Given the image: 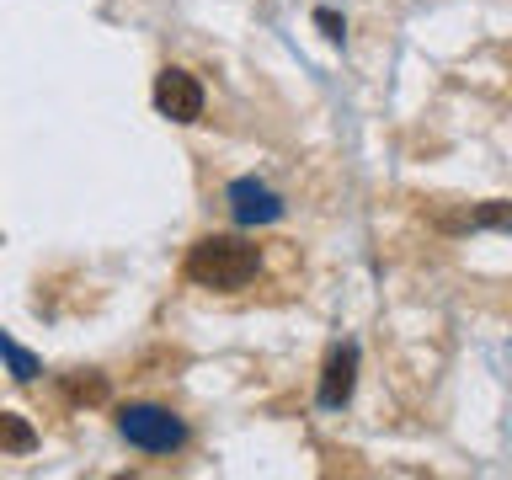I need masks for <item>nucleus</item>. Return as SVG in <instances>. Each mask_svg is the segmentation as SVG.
<instances>
[{"mask_svg": "<svg viewBox=\"0 0 512 480\" xmlns=\"http://www.w3.org/2000/svg\"><path fill=\"white\" fill-rule=\"evenodd\" d=\"M315 27L326 32V38H336V43H342V32H347V27H342V16H336L331 6H320V11H315Z\"/></svg>", "mask_w": 512, "mask_h": 480, "instance_id": "obj_9", "label": "nucleus"}, {"mask_svg": "<svg viewBox=\"0 0 512 480\" xmlns=\"http://www.w3.org/2000/svg\"><path fill=\"white\" fill-rule=\"evenodd\" d=\"M155 112H160V118H171V123H198L203 118V86H198V75L166 64V70L155 75Z\"/></svg>", "mask_w": 512, "mask_h": 480, "instance_id": "obj_3", "label": "nucleus"}, {"mask_svg": "<svg viewBox=\"0 0 512 480\" xmlns=\"http://www.w3.org/2000/svg\"><path fill=\"white\" fill-rule=\"evenodd\" d=\"M0 448H11V454H32V448H38V432H32L27 416L0 411Z\"/></svg>", "mask_w": 512, "mask_h": 480, "instance_id": "obj_6", "label": "nucleus"}, {"mask_svg": "<svg viewBox=\"0 0 512 480\" xmlns=\"http://www.w3.org/2000/svg\"><path fill=\"white\" fill-rule=\"evenodd\" d=\"M256 267H262V251L251 246V240L240 235H203L198 246L187 251L182 272L198 288H219V294H230V288H246L256 278Z\"/></svg>", "mask_w": 512, "mask_h": 480, "instance_id": "obj_1", "label": "nucleus"}, {"mask_svg": "<svg viewBox=\"0 0 512 480\" xmlns=\"http://www.w3.org/2000/svg\"><path fill=\"white\" fill-rule=\"evenodd\" d=\"M0 358H6V368H11V374H16V379H22V384H32V379H38V374H43V363H38V358H32V352H27V347H16V342H11V336H6V331H0Z\"/></svg>", "mask_w": 512, "mask_h": 480, "instance_id": "obj_7", "label": "nucleus"}, {"mask_svg": "<svg viewBox=\"0 0 512 480\" xmlns=\"http://www.w3.org/2000/svg\"><path fill=\"white\" fill-rule=\"evenodd\" d=\"M352 384H358V347L342 342L326 358V374H320V390H315L320 411H342L347 400H352Z\"/></svg>", "mask_w": 512, "mask_h": 480, "instance_id": "obj_5", "label": "nucleus"}, {"mask_svg": "<svg viewBox=\"0 0 512 480\" xmlns=\"http://www.w3.org/2000/svg\"><path fill=\"white\" fill-rule=\"evenodd\" d=\"M70 390H75L80 400H107V384H102V379H75Z\"/></svg>", "mask_w": 512, "mask_h": 480, "instance_id": "obj_10", "label": "nucleus"}, {"mask_svg": "<svg viewBox=\"0 0 512 480\" xmlns=\"http://www.w3.org/2000/svg\"><path fill=\"white\" fill-rule=\"evenodd\" d=\"M230 214L246 230L251 224H272V219H283V198L267 182H256V176H240V182H230Z\"/></svg>", "mask_w": 512, "mask_h": 480, "instance_id": "obj_4", "label": "nucleus"}, {"mask_svg": "<svg viewBox=\"0 0 512 480\" xmlns=\"http://www.w3.org/2000/svg\"><path fill=\"white\" fill-rule=\"evenodd\" d=\"M118 432L123 443L144 448V454H176L187 443V422L171 406H150V400H134V406L118 411Z\"/></svg>", "mask_w": 512, "mask_h": 480, "instance_id": "obj_2", "label": "nucleus"}, {"mask_svg": "<svg viewBox=\"0 0 512 480\" xmlns=\"http://www.w3.org/2000/svg\"><path fill=\"white\" fill-rule=\"evenodd\" d=\"M475 230H512V203L507 198H491V203H480L475 214H470Z\"/></svg>", "mask_w": 512, "mask_h": 480, "instance_id": "obj_8", "label": "nucleus"}]
</instances>
